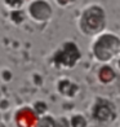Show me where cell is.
<instances>
[{"label": "cell", "mask_w": 120, "mask_h": 127, "mask_svg": "<svg viewBox=\"0 0 120 127\" xmlns=\"http://www.w3.org/2000/svg\"><path fill=\"white\" fill-rule=\"evenodd\" d=\"M107 14L101 4L90 3L80 9L76 18V27L85 38H94L106 30Z\"/></svg>", "instance_id": "1"}, {"label": "cell", "mask_w": 120, "mask_h": 127, "mask_svg": "<svg viewBox=\"0 0 120 127\" xmlns=\"http://www.w3.org/2000/svg\"><path fill=\"white\" fill-rule=\"evenodd\" d=\"M89 53L100 64H110L120 53V38L112 31H102L89 45Z\"/></svg>", "instance_id": "2"}, {"label": "cell", "mask_w": 120, "mask_h": 127, "mask_svg": "<svg viewBox=\"0 0 120 127\" xmlns=\"http://www.w3.org/2000/svg\"><path fill=\"white\" fill-rule=\"evenodd\" d=\"M26 16L36 24H47L53 17V8L48 0H30L26 3Z\"/></svg>", "instance_id": "3"}, {"label": "cell", "mask_w": 120, "mask_h": 127, "mask_svg": "<svg viewBox=\"0 0 120 127\" xmlns=\"http://www.w3.org/2000/svg\"><path fill=\"white\" fill-rule=\"evenodd\" d=\"M54 62L60 64V67H74L78 60H80V49L72 40H67L57 49L53 55Z\"/></svg>", "instance_id": "4"}, {"label": "cell", "mask_w": 120, "mask_h": 127, "mask_svg": "<svg viewBox=\"0 0 120 127\" xmlns=\"http://www.w3.org/2000/svg\"><path fill=\"white\" fill-rule=\"evenodd\" d=\"M92 115L98 123H111L116 118V110L111 101L97 99L92 108Z\"/></svg>", "instance_id": "5"}, {"label": "cell", "mask_w": 120, "mask_h": 127, "mask_svg": "<svg viewBox=\"0 0 120 127\" xmlns=\"http://www.w3.org/2000/svg\"><path fill=\"white\" fill-rule=\"evenodd\" d=\"M39 115L31 108L22 106L14 113L16 127H38Z\"/></svg>", "instance_id": "6"}, {"label": "cell", "mask_w": 120, "mask_h": 127, "mask_svg": "<svg viewBox=\"0 0 120 127\" xmlns=\"http://www.w3.org/2000/svg\"><path fill=\"white\" fill-rule=\"evenodd\" d=\"M116 71L108 65V64H102V66L98 70V80L103 84H110L116 79Z\"/></svg>", "instance_id": "7"}, {"label": "cell", "mask_w": 120, "mask_h": 127, "mask_svg": "<svg viewBox=\"0 0 120 127\" xmlns=\"http://www.w3.org/2000/svg\"><path fill=\"white\" fill-rule=\"evenodd\" d=\"M26 3H27V0H3V5L9 12L21 10L26 5Z\"/></svg>", "instance_id": "8"}, {"label": "cell", "mask_w": 120, "mask_h": 127, "mask_svg": "<svg viewBox=\"0 0 120 127\" xmlns=\"http://www.w3.org/2000/svg\"><path fill=\"white\" fill-rule=\"evenodd\" d=\"M78 119H79V122L76 121L75 114H74V117H71V121L68 122L70 127H87V119L84 118L83 114H78Z\"/></svg>", "instance_id": "9"}, {"label": "cell", "mask_w": 120, "mask_h": 127, "mask_svg": "<svg viewBox=\"0 0 120 127\" xmlns=\"http://www.w3.org/2000/svg\"><path fill=\"white\" fill-rule=\"evenodd\" d=\"M54 3L60 8H70L78 3V0H54Z\"/></svg>", "instance_id": "10"}]
</instances>
